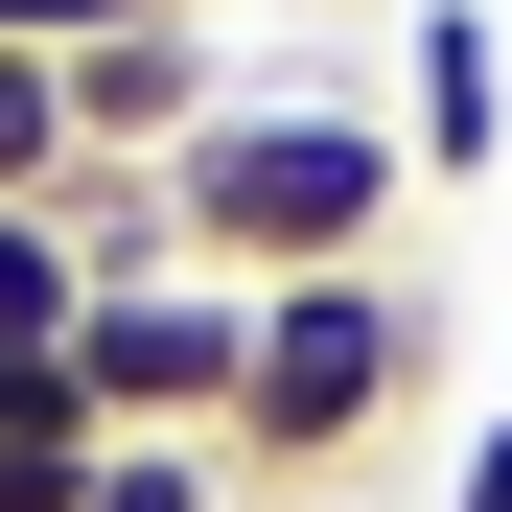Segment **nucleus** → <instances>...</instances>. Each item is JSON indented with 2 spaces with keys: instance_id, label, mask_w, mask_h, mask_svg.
I'll return each instance as SVG.
<instances>
[{
  "instance_id": "9d476101",
  "label": "nucleus",
  "mask_w": 512,
  "mask_h": 512,
  "mask_svg": "<svg viewBox=\"0 0 512 512\" xmlns=\"http://www.w3.org/2000/svg\"><path fill=\"white\" fill-rule=\"evenodd\" d=\"M0 512H94V443H0Z\"/></svg>"
},
{
  "instance_id": "f03ea898",
  "label": "nucleus",
  "mask_w": 512,
  "mask_h": 512,
  "mask_svg": "<svg viewBox=\"0 0 512 512\" xmlns=\"http://www.w3.org/2000/svg\"><path fill=\"white\" fill-rule=\"evenodd\" d=\"M443 396V303L396 280H256V373H233V443L210 466H256V489H350L396 419Z\"/></svg>"
},
{
  "instance_id": "7ed1b4c3",
  "label": "nucleus",
  "mask_w": 512,
  "mask_h": 512,
  "mask_svg": "<svg viewBox=\"0 0 512 512\" xmlns=\"http://www.w3.org/2000/svg\"><path fill=\"white\" fill-rule=\"evenodd\" d=\"M233 373H256V280H210V256L70 303V396H94V443H233Z\"/></svg>"
},
{
  "instance_id": "20e7f679",
  "label": "nucleus",
  "mask_w": 512,
  "mask_h": 512,
  "mask_svg": "<svg viewBox=\"0 0 512 512\" xmlns=\"http://www.w3.org/2000/svg\"><path fill=\"white\" fill-rule=\"evenodd\" d=\"M233 94H256V70H233V24H210V0H140V24H94V47H70V163L163 187V163H187Z\"/></svg>"
},
{
  "instance_id": "39448f33",
  "label": "nucleus",
  "mask_w": 512,
  "mask_h": 512,
  "mask_svg": "<svg viewBox=\"0 0 512 512\" xmlns=\"http://www.w3.org/2000/svg\"><path fill=\"white\" fill-rule=\"evenodd\" d=\"M396 163H419V187H489V163H512V47H489V0H396Z\"/></svg>"
},
{
  "instance_id": "f257e3e1",
  "label": "nucleus",
  "mask_w": 512,
  "mask_h": 512,
  "mask_svg": "<svg viewBox=\"0 0 512 512\" xmlns=\"http://www.w3.org/2000/svg\"><path fill=\"white\" fill-rule=\"evenodd\" d=\"M419 210V163L373 94H233L187 163H163V233L210 256V280H373Z\"/></svg>"
},
{
  "instance_id": "423d86ee",
  "label": "nucleus",
  "mask_w": 512,
  "mask_h": 512,
  "mask_svg": "<svg viewBox=\"0 0 512 512\" xmlns=\"http://www.w3.org/2000/svg\"><path fill=\"white\" fill-rule=\"evenodd\" d=\"M94 163H70V70L47 47H0V210H70Z\"/></svg>"
},
{
  "instance_id": "1a4fd4ad",
  "label": "nucleus",
  "mask_w": 512,
  "mask_h": 512,
  "mask_svg": "<svg viewBox=\"0 0 512 512\" xmlns=\"http://www.w3.org/2000/svg\"><path fill=\"white\" fill-rule=\"evenodd\" d=\"M443 512H512V350H489V396H466V489Z\"/></svg>"
},
{
  "instance_id": "6e6552de",
  "label": "nucleus",
  "mask_w": 512,
  "mask_h": 512,
  "mask_svg": "<svg viewBox=\"0 0 512 512\" xmlns=\"http://www.w3.org/2000/svg\"><path fill=\"white\" fill-rule=\"evenodd\" d=\"M0 443H94V396H70V350H0Z\"/></svg>"
},
{
  "instance_id": "0eeeda50",
  "label": "nucleus",
  "mask_w": 512,
  "mask_h": 512,
  "mask_svg": "<svg viewBox=\"0 0 512 512\" xmlns=\"http://www.w3.org/2000/svg\"><path fill=\"white\" fill-rule=\"evenodd\" d=\"M70 303H94L70 210H0V350H70Z\"/></svg>"
},
{
  "instance_id": "9b49d317",
  "label": "nucleus",
  "mask_w": 512,
  "mask_h": 512,
  "mask_svg": "<svg viewBox=\"0 0 512 512\" xmlns=\"http://www.w3.org/2000/svg\"><path fill=\"white\" fill-rule=\"evenodd\" d=\"M94 24H140V0H0V47H47V70L94 47Z\"/></svg>"
}]
</instances>
